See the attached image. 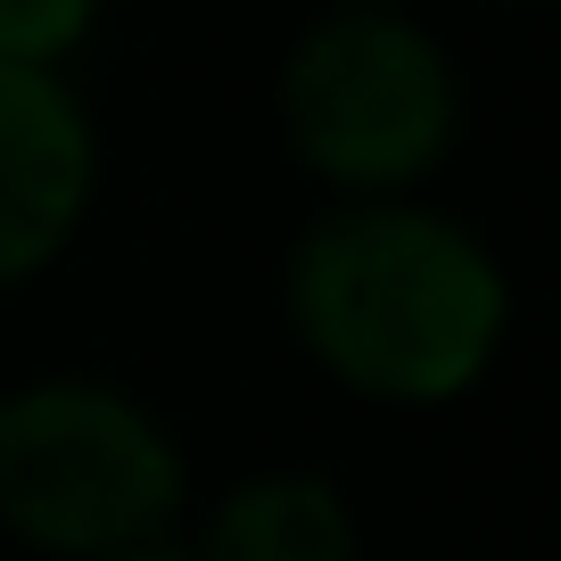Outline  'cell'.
<instances>
[{"label":"cell","mask_w":561,"mask_h":561,"mask_svg":"<svg viewBox=\"0 0 561 561\" xmlns=\"http://www.w3.org/2000/svg\"><path fill=\"white\" fill-rule=\"evenodd\" d=\"M91 124L50 67H0V289L67 248L91 207Z\"/></svg>","instance_id":"277c9868"},{"label":"cell","mask_w":561,"mask_h":561,"mask_svg":"<svg viewBox=\"0 0 561 561\" xmlns=\"http://www.w3.org/2000/svg\"><path fill=\"white\" fill-rule=\"evenodd\" d=\"M289 314L347 388L388 404H446L504 339V273L438 215L355 207L298 240Z\"/></svg>","instance_id":"6da1fadb"},{"label":"cell","mask_w":561,"mask_h":561,"mask_svg":"<svg viewBox=\"0 0 561 561\" xmlns=\"http://www.w3.org/2000/svg\"><path fill=\"white\" fill-rule=\"evenodd\" d=\"M100 561H198V553H174V545H124V553H100Z\"/></svg>","instance_id":"52a82bcc"},{"label":"cell","mask_w":561,"mask_h":561,"mask_svg":"<svg viewBox=\"0 0 561 561\" xmlns=\"http://www.w3.org/2000/svg\"><path fill=\"white\" fill-rule=\"evenodd\" d=\"M182 512V455L133 397L50 380L0 397V520L42 553L158 545Z\"/></svg>","instance_id":"7a4b0ae2"},{"label":"cell","mask_w":561,"mask_h":561,"mask_svg":"<svg viewBox=\"0 0 561 561\" xmlns=\"http://www.w3.org/2000/svg\"><path fill=\"white\" fill-rule=\"evenodd\" d=\"M100 0H0V67H50L91 34Z\"/></svg>","instance_id":"8992f818"},{"label":"cell","mask_w":561,"mask_h":561,"mask_svg":"<svg viewBox=\"0 0 561 561\" xmlns=\"http://www.w3.org/2000/svg\"><path fill=\"white\" fill-rule=\"evenodd\" d=\"M355 9H388V0H355Z\"/></svg>","instance_id":"ba28073f"},{"label":"cell","mask_w":561,"mask_h":561,"mask_svg":"<svg viewBox=\"0 0 561 561\" xmlns=\"http://www.w3.org/2000/svg\"><path fill=\"white\" fill-rule=\"evenodd\" d=\"M198 561H355V520L322 479L273 471L215 512V553Z\"/></svg>","instance_id":"5b68a950"},{"label":"cell","mask_w":561,"mask_h":561,"mask_svg":"<svg viewBox=\"0 0 561 561\" xmlns=\"http://www.w3.org/2000/svg\"><path fill=\"white\" fill-rule=\"evenodd\" d=\"M280 116L314 174L347 182V191H388L446 158L455 75L421 25L388 18V9H347L289 50Z\"/></svg>","instance_id":"3957f363"}]
</instances>
